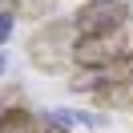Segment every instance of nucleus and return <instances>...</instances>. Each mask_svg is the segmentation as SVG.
<instances>
[{
	"instance_id": "obj_10",
	"label": "nucleus",
	"mask_w": 133,
	"mask_h": 133,
	"mask_svg": "<svg viewBox=\"0 0 133 133\" xmlns=\"http://www.w3.org/2000/svg\"><path fill=\"white\" fill-rule=\"evenodd\" d=\"M4 65H8V61H4V52H0V73H4Z\"/></svg>"
},
{
	"instance_id": "obj_3",
	"label": "nucleus",
	"mask_w": 133,
	"mask_h": 133,
	"mask_svg": "<svg viewBox=\"0 0 133 133\" xmlns=\"http://www.w3.org/2000/svg\"><path fill=\"white\" fill-rule=\"evenodd\" d=\"M129 4L125 0H85L81 8L73 12L77 36H93V32H121L129 24Z\"/></svg>"
},
{
	"instance_id": "obj_2",
	"label": "nucleus",
	"mask_w": 133,
	"mask_h": 133,
	"mask_svg": "<svg viewBox=\"0 0 133 133\" xmlns=\"http://www.w3.org/2000/svg\"><path fill=\"white\" fill-rule=\"evenodd\" d=\"M129 52V41H125V28L121 32H93V36H77L73 41V65L77 69H105L125 61Z\"/></svg>"
},
{
	"instance_id": "obj_9",
	"label": "nucleus",
	"mask_w": 133,
	"mask_h": 133,
	"mask_svg": "<svg viewBox=\"0 0 133 133\" xmlns=\"http://www.w3.org/2000/svg\"><path fill=\"white\" fill-rule=\"evenodd\" d=\"M125 65H129V73H133V44H129V52H125Z\"/></svg>"
},
{
	"instance_id": "obj_5",
	"label": "nucleus",
	"mask_w": 133,
	"mask_h": 133,
	"mask_svg": "<svg viewBox=\"0 0 133 133\" xmlns=\"http://www.w3.org/2000/svg\"><path fill=\"white\" fill-rule=\"evenodd\" d=\"M0 8H8L16 20H44L57 8V0H0Z\"/></svg>"
},
{
	"instance_id": "obj_7",
	"label": "nucleus",
	"mask_w": 133,
	"mask_h": 133,
	"mask_svg": "<svg viewBox=\"0 0 133 133\" xmlns=\"http://www.w3.org/2000/svg\"><path fill=\"white\" fill-rule=\"evenodd\" d=\"M12 32H16V16H12L8 8H0V44H8Z\"/></svg>"
},
{
	"instance_id": "obj_1",
	"label": "nucleus",
	"mask_w": 133,
	"mask_h": 133,
	"mask_svg": "<svg viewBox=\"0 0 133 133\" xmlns=\"http://www.w3.org/2000/svg\"><path fill=\"white\" fill-rule=\"evenodd\" d=\"M73 41H77L73 16L69 20H49V24H41L32 36H28V61H32L41 73L61 77V73H69V65H73Z\"/></svg>"
},
{
	"instance_id": "obj_8",
	"label": "nucleus",
	"mask_w": 133,
	"mask_h": 133,
	"mask_svg": "<svg viewBox=\"0 0 133 133\" xmlns=\"http://www.w3.org/2000/svg\"><path fill=\"white\" fill-rule=\"evenodd\" d=\"M41 133H69V129H65V125H61V121H52V117H49V121H44V129H41Z\"/></svg>"
},
{
	"instance_id": "obj_11",
	"label": "nucleus",
	"mask_w": 133,
	"mask_h": 133,
	"mask_svg": "<svg viewBox=\"0 0 133 133\" xmlns=\"http://www.w3.org/2000/svg\"><path fill=\"white\" fill-rule=\"evenodd\" d=\"M129 105H133V101H129Z\"/></svg>"
},
{
	"instance_id": "obj_6",
	"label": "nucleus",
	"mask_w": 133,
	"mask_h": 133,
	"mask_svg": "<svg viewBox=\"0 0 133 133\" xmlns=\"http://www.w3.org/2000/svg\"><path fill=\"white\" fill-rule=\"evenodd\" d=\"M49 117L61 125H81V129H105V121H109L105 113H89V109H52Z\"/></svg>"
},
{
	"instance_id": "obj_4",
	"label": "nucleus",
	"mask_w": 133,
	"mask_h": 133,
	"mask_svg": "<svg viewBox=\"0 0 133 133\" xmlns=\"http://www.w3.org/2000/svg\"><path fill=\"white\" fill-rule=\"evenodd\" d=\"M0 133H41V125L24 105H8L0 113Z\"/></svg>"
}]
</instances>
